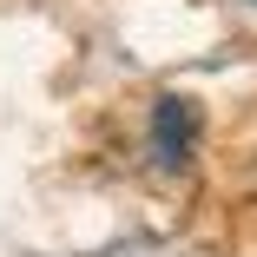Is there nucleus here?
I'll use <instances>...</instances> for the list:
<instances>
[{"label":"nucleus","instance_id":"1","mask_svg":"<svg viewBox=\"0 0 257 257\" xmlns=\"http://www.w3.org/2000/svg\"><path fill=\"white\" fill-rule=\"evenodd\" d=\"M145 139H152V159L165 172L191 165V152H198V106L185 92H159L152 99V119H145Z\"/></svg>","mask_w":257,"mask_h":257},{"label":"nucleus","instance_id":"2","mask_svg":"<svg viewBox=\"0 0 257 257\" xmlns=\"http://www.w3.org/2000/svg\"><path fill=\"white\" fill-rule=\"evenodd\" d=\"M250 7H257V0H250Z\"/></svg>","mask_w":257,"mask_h":257}]
</instances>
